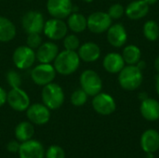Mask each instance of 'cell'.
Here are the masks:
<instances>
[{"label": "cell", "mask_w": 159, "mask_h": 158, "mask_svg": "<svg viewBox=\"0 0 159 158\" xmlns=\"http://www.w3.org/2000/svg\"><path fill=\"white\" fill-rule=\"evenodd\" d=\"M80 61L81 60L76 51L64 49L59 52L53 61V66L57 74L61 75H70L77 71Z\"/></svg>", "instance_id": "cell-1"}, {"label": "cell", "mask_w": 159, "mask_h": 158, "mask_svg": "<svg viewBox=\"0 0 159 158\" xmlns=\"http://www.w3.org/2000/svg\"><path fill=\"white\" fill-rule=\"evenodd\" d=\"M117 80L123 89L127 91H134L139 88L143 83V71H141L136 65H127L118 73Z\"/></svg>", "instance_id": "cell-2"}, {"label": "cell", "mask_w": 159, "mask_h": 158, "mask_svg": "<svg viewBox=\"0 0 159 158\" xmlns=\"http://www.w3.org/2000/svg\"><path fill=\"white\" fill-rule=\"evenodd\" d=\"M43 103L49 110H57L64 102L65 95L62 88L57 83H49L43 87L41 92Z\"/></svg>", "instance_id": "cell-3"}, {"label": "cell", "mask_w": 159, "mask_h": 158, "mask_svg": "<svg viewBox=\"0 0 159 158\" xmlns=\"http://www.w3.org/2000/svg\"><path fill=\"white\" fill-rule=\"evenodd\" d=\"M81 88L91 97L102 92V80L99 74L93 70H85L79 77Z\"/></svg>", "instance_id": "cell-4"}, {"label": "cell", "mask_w": 159, "mask_h": 158, "mask_svg": "<svg viewBox=\"0 0 159 158\" xmlns=\"http://www.w3.org/2000/svg\"><path fill=\"white\" fill-rule=\"evenodd\" d=\"M56 70L51 63H40L34 66L31 71V78L37 86H46L56 77Z\"/></svg>", "instance_id": "cell-5"}, {"label": "cell", "mask_w": 159, "mask_h": 158, "mask_svg": "<svg viewBox=\"0 0 159 158\" xmlns=\"http://www.w3.org/2000/svg\"><path fill=\"white\" fill-rule=\"evenodd\" d=\"M12 61L15 66L20 70L31 68L36 61V54L34 49L26 46L18 47L12 55Z\"/></svg>", "instance_id": "cell-6"}, {"label": "cell", "mask_w": 159, "mask_h": 158, "mask_svg": "<svg viewBox=\"0 0 159 158\" xmlns=\"http://www.w3.org/2000/svg\"><path fill=\"white\" fill-rule=\"evenodd\" d=\"M45 22L43 14L36 10L27 11L21 18V26L26 34H41L44 30Z\"/></svg>", "instance_id": "cell-7"}, {"label": "cell", "mask_w": 159, "mask_h": 158, "mask_svg": "<svg viewBox=\"0 0 159 158\" xmlns=\"http://www.w3.org/2000/svg\"><path fill=\"white\" fill-rule=\"evenodd\" d=\"M43 33L52 41L61 40L66 36L68 33V26L63 20L51 18L45 22Z\"/></svg>", "instance_id": "cell-8"}, {"label": "cell", "mask_w": 159, "mask_h": 158, "mask_svg": "<svg viewBox=\"0 0 159 158\" xmlns=\"http://www.w3.org/2000/svg\"><path fill=\"white\" fill-rule=\"evenodd\" d=\"M88 29L93 34H102L107 32L112 25V19L107 12L96 11L91 13L88 18Z\"/></svg>", "instance_id": "cell-9"}, {"label": "cell", "mask_w": 159, "mask_h": 158, "mask_svg": "<svg viewBox=\"0 0 159 158\" xmlns=\"http://www.w3.org/2000/svg\"><path fill=\"white\" fill-rule=\"evenodd\" d=\"M7 102L14 111L23 112L30 106V97L22 88H12L7 92Z\"/></svg>", "instance_id": "cell-10"}, {"label": "cell", "mask_w": 159, "mask_h": 158, "mask_svg": "<svg viewBox=\"0 0 159 158\" xmlns=\"http://www.w3.org/2000/svg\"><path fill=\"white\" fill-rule=\"evenodd\" d=\"M92 107L97 114L102 115H109L116 111V103L111 95L100 92L93 97Z\"/></svg>", "instance_id": "cell-11"}, {"label": "cell", "mask_w": 159, "mask_h": 158, "mask_svg": "<svg viewBox=\"0 0 159 158\" xmlns=\"http://www.w3.org/2000/svg\"><path fill=\"white\" fill-rule=\"evenodd\" d=\"M74 5L72 0H48L47 10L52 18L66 19L74 12Z\"/></svg>", "instance_id": "cell-12"}, {"label": "cell", "mask_w": 159, "mask_h": 158, "mask_svg": "<svg viewBox=\"0 0 159 158\" xmlns=\"http://www.w3.org/2000/svg\"><path fill=\"white\" fill-rule=\"evenodd\" d=\"M26 115L32 124L42 126L49 121L50 110L44 103H34L26 110Z\"/></svg>", "instance_id": "cell-13"}, {"label": "cell", "mask_w": 159, "mask_h": 158, "mask_svg": "<svg viewBox=\"0 0 159 158\" xmlns=\"http://www.w3.org/2000/svg\"><path fill=\"white\" fill-rule=\"evenodd\" d=\"M20 158H44L45 150L41 142L35 140H29L21 142L19 150Z\"/></svg>", "instance_id": "cell-14"}, {"label": "cell", "mask_w": 159, "mask_h": 158, "mask_svg": "<svg viewBox=\"0 0 159 158\" xmlns=\"http://www.w3.org/2000/svg\"><path fill=\"white\" fill-rule=\"evenodd\" d=\"M128 40L126 28L121 23L112 24L107 30V41L114 47H123Z\"/></svg>", "instance_id": "cell-15"}, {"label": "cell", "mask_w": 159, "mask_h": 158, "mask_svg": "<svg viewBox=\"0 0 159 158\" xmlns=\"http://www.w3.org/2000/svg\"><path fill=\"white\" fill-rule=\"evenodd\" d=\"M59 52V47L55 43L50 41L45 42L42 43L35 51L36 60L40 63H51L54 61Z\"/></svg>", "instance_id": "cell-16"}, {"label": "cell", "mask_w": 159, "mask_h": 158, "mask_svg": "<svg viewBox=\"0 0 159 158\" xmlns=\"http://www.w3.org/2000/svg\"><path fill=\"white\" fill-rule=\"evenodd\" d=\"M141 147L146 154H154L159 149V132L150 129L145 130L141 137Z\"/></svg>", "instance_id": "cell-17"}, {"label": "cell", "mask_w": 159, "mask_h": 158, "mask_svg": "<svg viewBox=\"0 0 159 158\" xmlns=\"http://www.w3.org/2000/svg\"><path fill=\"white\" fill-rule=\"evenodd\" d=\"M78 56L85 62H94L101 57V48L94 42H86L78 47Z\"/></svg>", "instance_id": "cell-18"}, {"label": "cell", "mask_w": 159, "mask_h": 158, "mask_svg": "<svg viewBox=\"0 0 159 158\" xmlns=\"http://www.w3.org/2000/svg\"><path fill=\"white\" fill-rule=\"evenodd\" d=\"M140 112L142 116L147 121H157L159 119V102L153 98H146L142 101Z\"/></svg>", "instance_id": "cell-19"}, {"label": "cell", "mask_w": 159, "mask_h": 158, "mask_svg": "<svg viewBox=\"0 0 159 158\" xmlns=\"http://www.w3.org/2000/svg\"><path fill=\"white\" fill-rule=\"evenodd\" d=\"M149 7L144 0H135L125 7V14L130 20H141L148 14Z\"/></svg>", "instance_id": "cell-20"}, {"label": "cell", "mask_w": 159, "mask_h": 158, "mask_svg": "<svg viewBox=\"0 0 159 158\" xmlns=\"http://www.w3.org/2000/svg\"><path fill=\"white\" fill-rule=\"evenodd\" d=\"M125 61L121 54L110 52L103 58L102 66L104 70L110 74H118L125 67Z\"/></svg>", "instance_id": "cell-21"}, {"label": "cell", "mask_w": 159, "mask_h": 158, "mask_svg": "<svg viewBox=\"0 0 159 158\" xmlns=\"http://www.w3.org/2000/svg\"><path fill=\"white\" fill-rule=\"evenodd\" d=\"M17 30L15 24L7 17L0 16V42L7 43L13 40Z\"/></svg>", "instance_id": "cell-22"}, {"label": "cell", "mask_w": 159, "mask_h": 158, "mask_svg": "<svg viewBox=\"0 0 159 158\" xmlns=\"http://www.w3.org/2000/svg\"><path fill=\"white\" fill-rule=\"evenodd\" d=\"M67 26L75 34H79L84 32L88 28L87 18L78 12H72L67 20Z\"/></svg>", "instance_id": "cell-23"}, {"label": "cell", "mask_w": 159, "mask_h": 158, "mask_svg": "<svg viewBox=\"0 0 159 158\" xmlns=\"http://www.w3.org/2000/svg\"><path fill=\"white\" fill-rule=\"evenodd\" d=\"M14 133L17 141L24 142L33 138L34 134V128L30 121H23L17 125Z\"/></svg>", "instance_id": "cell-24"}, {"label": "cell", "mask_w": 159, "mask_h": 158, "mask_svg": "<svg viewBox=\"0 0 159 158\" xmlns=\"http://www.w3.org/2000/svg\"><path fill=\"white\" fill-rule=\"evenodd\" d=\"M122 57L128 65H136L142 58L141 49L136 45H128L123 48Z\"/></svg>", "instance_id": "cell-25"}, {"label": "cell", "mask_w": 159, "mask_h": 158, "mask_svg": "<svg viewBox=\"0 0 159 158\" xmlns=\"http://www.w3.org/2000/svg\"><path fill=\"white\" fill-rule=\"evenodd\" d=\"M144 37L151 42H155L159 38V24L153 20H147L143 28Z\"/></svg>", "instance_id": "cell-26"}, {"label": "cell", "mask_w": 159, "mask_h": 158, "mask_svg": "<svg viewBox=\"0 0 159 158\" xmlns=\"http://www.w3.org/2000/svg\"><path fill=\"white\" fill-rule=\"evenodd\" d=\"M88 97H89V95L81 88H77L71 95V103L76 107L83 106L87 102Z\"/></svg>", "instance_id": "cell-27"}, {"label": "cell", "mask_w": 159, "mask_h": 158, "mask_svg": "<svg viewBox=\"0 0 159 158\" xmlns=\"http://www.w3.org/2000/svg\"><path fill=\"white\" fill-rule=\"evenodd\" d=\"M63 46L64 49L76 51L80 47V40L75 34H66L63 38Z\"/></svg>", "instance_id": "cell-28"}, {"label": "cell", "mask_w": 159, "mask_h": 158, "mask_svg": "<svg viewBox=\"0 0 159 158\" xmlns=\"http://www.w3.org/2000/svg\"><path fill=\"white\" fill-rule=\"evenodd\" d=\"M7 81L10 88H20L21 85V76L20 74L14 70H10L6 74Z\"/></svg>", "instance_id": "cell-29"}, {"label": "cell", "mask_w": 159, "mask_h": 158, "mask_svg": "<svg viewBox=\"0 0 159 158\" xmlns=\"http://www.w3.org/2000/svg\"><path fill=\"white\" fill-rule=\"evenodd\" d=\"M42 37L40 34L38 33H32V34H27V38H26V45L30 47L33 49H37L39 46L42 44Z\"/></svg>", "instance_id": "cell-30"}, {"label": "cell", "mask_w": 159, "mask_h": 158, "mask_svg": "<svg viewBox=\"0 0 159 158\" xmlns=\"http://www.w3.org/2000/svg\"><path fill=\"white\" fill-rule=\"evenodd\" d=\"M107 13L112 20H118L125 14V7L121 4H114L109 7Z\"/></svg>", "instance_id": "cell-31"}, {"label": "cell", "mask_w": 159, "mask_h": 158, "mask_svg": "<svg viewBox=\"0 0 159 158\" xmlns=\"http://www.w3.org/2000/svg\"><path fill=\"white\" fill-rule=\"evenodd\" d=\"M45 156L46 158H65V152L59 145H51L47 150Z\"/></svg>", "instance_id": "cell-32"}, {"label": "cell", "mask_w": 159, "mask_h": 158, "mask_svg": "<svg viewBox=\"0 0 159 158\" xmlns=\"http://www.w3.org/2000/svg\"><path fill=\"white\" fill-rule=\"evenodd\" d=\"M20 147V144L19 143V141H11L7 144V150L12 154L19 153Z\"/></svg>", "instance_id": "cell-33"}, {"label": "cell", "mask_w": 159, "mask_h": 158, "mask_svg": "<svg viewBox=\"0 0 159 158\" xmlns=\"http://www.w3.org/2000/svg\"><path fill=\"white\" fill-rule=\"evenodd\" d=\"M7 91L0 87V107L3 106L6 102H7Z\"/></svg>", "instance_id": "cell-34"}, {"label": "cell", "mask_w": 159, "mask_h": 158, "mask_svg": "<svg viewBox=\"0 0 159 158\" xmlns=\"http://www.w3.org/2000/svg\"><path fill=\"white\" fill-rule=\"evenodd\" d=\"M136 66H137L141 71H143V70L146 68V62H145L144 61H142V60H141V61H139V62L136 64Z\"/></svg>", "instance_id": "cell-35"}, {"label": "cell", "mask_w": 159, "mask_h": 158, "mask_svg": "<svg viewBox=\"0 0 159 158\" xmlns=\"http://www.w3.org/2000/svg\"><path fill=\"white\" fill-rule=\"evenodd\" d=\"M156 90H157V95L159 96V74L156 77Z\"/></svg>", "instance_id": "cell-36"}, {"label": "cell", "mask_w": 159, "mask_h": 158, "mask_svg": "<svg viewBox=\"0 0 159 158\" xmlns=\"http://www.w3.org/2000/svg\"><path fill=\"white\" fill-rule=\"evenodd\" d=\"M155 68H156L157 72L159 74V55L157 57V59L155 61Z\"/></svg>", "instance_id": "cell-37"}, {"label": "cell", "mask_w": 159, "mask_h": 158, "mask_svg": "<svg viewBox=\"0 0 159 158\" xmlns=\"http://www.w3.org/2000/svg\"><path fill=\"white\" fill-rule=\"evenodd\" d=\"M139 98H140V100H141V101H143V100H145L146 98H148V96H147V93H145V92H141V93L139 94Z\"/></svg>", "instance_id": "cell-38"}, {"label": "cell", "mask_w": 159, "mask_h": 158, "mask_svg": "<svg viewBox=\"0 0 159 158\" xmlns=\"http://www.w3.org/2000/svg\"><path fill=\"white\" fill-rule=\"evenodd\" d=\"M145 1V3H147L149 6H151V5H155L158 0H144Z\"/></svg>", "instance_id": "cell-39"}, {"label": "cell", "mask_w": 159, "mask_h": 158, "mask_svg": "<svg viewBox=\"0 0 159 158\" xmlns=\"http://www.w3.org/2000/svg\"><path fill=\"white\" fill-rule=\"evenodd\" d=\"M84 2H86V3H91V2H93L94 0H83Z\"/></svg>", "instance_id": "cell-40"}]
</instances>
